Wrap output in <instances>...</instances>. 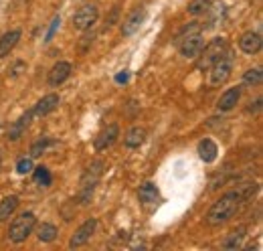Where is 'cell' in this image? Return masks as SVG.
Masks as SVG:
<instances>
[{"label": "cell", "instance_id": "cell-1", "mask_svg": "<svg viewBox=\"0 0 263 251\" xmlns=\"http://www.w3.org/2000/svg\"><path fill=\"white\" fill-rule=\"evenodd\" d=\"M245 196L241 194V190H233L223 194L206 213V221L209 225H223L229 219H233V215L239 211V207L243 205Z\"/></svg>", "mask_w": 263, "mask_h": 251}, {"label": "cell", "instance_id": "cell-2", "mask_svg": "<svg viewBox=\"0 0 263 251\" xmlns=\"http://www.w3.org/2000/svg\"><path fill=\"white\" fill-rule=\"evenodd\" d=\"M34 225H36L34 213H31V211L21 213L16 219L10 223V227H8V239H10L12 243H23V241H27V237L34 231Z\"/></svg>", "mask_w": 263, "mask_h": 251}, {"label": "cell", "instance_id": "cell-3", "mask_svg": "<svg viewBox=\"0 0 263 251\" xmlns=\"http://www.w3.org/2000/svg\"><path fill=\"white\" fill-rule=\"evenodd\" d=\"M231 71H233V57L231 53H223L217 61L209 67V87H221L229 81Z\"/></svg>", "mask_w": 263, "mask_h": 251}, {"label": "cell", "instance_id": "cell-4", "mask_svg": "<svg viewBox=\"0 0 263 251\" xmlns=\"http://www.w3.org/2000/svg\"><path fill=\"white\" fill-rule=\"evenodd\" d=\"M101 174H103V162H101V160H96V162L85 170V174H83V178H81V205H87V203L91 201L93 190L98 187Z\"/></svg>", "mask_w": 263, "mask_h": 251}, {"label": "cell", "instance_id": "cell-5", "mask_svg": "<svg viewBox=\"0 0 263 251\" xmlns=\"http://www.w3.org/2000/svg\"><path fill=\"white\" fill-rule=\"evenodd\" d=\"M99 8L96 2H85L75 14H73V29L79 32L89 31L96 23H98Z\"/></svg>", "mask_w": 263, "mask_h": 251}, {"label": "cell", "instance_id": "cell-6", "mask_svg": "<svg viewBox=\"0 0 263 251\" xmlns=\"http://www.w3.org/2000/svg\"><path fill=\"white\" fill-rule=\"evenodd\" d=\"M225 51H227V41H225L223 37L213 39V41H211L206 47H202V51L198 53V55H200V59H198V69H209Z\"/></svg>", "mask_w": 263, "mask_h": 251}, {"label": "cell", "instance_id": "cell-7", "mask_svg": "<svg viewBox=\"0 0 263 251\" xmlns=\"http://www.w3.org/2000/svg\"><path fill=\"white\" fill-rule=\"evenodd\" d=\"M178 51L184 59H197L198 53L202 51L204 47V39H202V32H193V34H186L184 39H180L178 43Z\"/></svg>", "mask_w": 263, "mask_h": 251}, {"label": "cell", "instance_id": "cell-8", "mask_svg": "<svg viewBox=\"0 0 263 251\" xmlns=\"http://www.w3.org/2000/svg\"><path fill=\"white\" fill-rule=\"evenodd\" d=\"M96 229H98V219H87L75 233H73V237L69 239V247L71 249H75V247H81V245H85L89 239H91V235L96 233Z\"/></svg>", "mask_w": 263, "mask_h": 251}, {"label": "cell", "instance_id": "cell-9", "mask_svg": "<svg viewBox=\"0 0 263 251\" xmlns=\"http://www.w3.org/2000/svg\"><path fill=\"white\" fill-rule=\"evenodd\" d=\"M118 136H120V126L118 124H109L105 126L101 132L98 134V138L93 140V146H96V150L98 152H103V150H107L109 146H114V142L118 140Z\"/></svg>", "mask_w": 263, "mask_h": 251}, {"label": "cell", "instance_id": "cell-10", "mask_svg": "<svg viewBox=\"0 0 263 251\" xmlns=\"http://www.w3.org/2000/svg\"><path fill=\"white\" fill-rule=\"evenodd\" d=\"M261 45H263V39L257 31L243 32L241 39H239V49H241L245 55H255V53H259V51H261Z\"/></svg>", "mask_w": 263, "mask_h": 251}, {"label": "cell", "instance_id": "cell-11", "mask_svg": "<svg viewBox=\"0 0 263 251\" xmlns=\"http://www.w3.org/2000/svg\"><path fill=\"white\" fill-rule=\"evenodd\" d=\"M144 21H146V8L140 6V8H136L134 12H130L128 19L124 21V25H122V34H124V37H132L134 32L144 25Z\"/></svg>", "mask_w": 263, "mask_h": 251}, {"label": "cell", "instance_id": "cell-12", "mask_svg": "<svg viewBox=\"0 0 263 251\" xmlns=\"http://www.w3.org/2000/svg\"><path fill=\"white\" fill-rule=\"evenodd\" d=\"M71 75V63L59 61L53 65V69L49 71V85L51 87H59L61 83H65Z\"/></svg>", "mask_w": 263, "mask_h": 251}, {"label": "cell", "instance_id": "cell-13", "mask_svg": "<svg viewBox=\"0 0 263 251\" xmlns=\"http://www.w3.org/2000/svg\"><path fill=\"white\" fill-rule=\"evenodd\" d=\"M59 101H61V99H59L57 94H47L43 99L36 101V105L33 107V116H47V114L55 112L57 105H59Z\"/></svg>", "mask_w": 263, "mask_h": 251}, {"label": "cell", "instance_id": "cell-14", "mask_svg": "<svg viewBox=\"0 0 263 251\" xmlns=\"http://www.w3.org/2000/svg\"><path fill=\"white\" fill-rule=\"evenodd\" d=\"M31 118H33V110L31 112H27V114H23L14 124L8 128V134H6V140L8 142H16L21 136H23V132L29 128V124H31Z\"/></svg>", "mask_w": 263, "mask_h": 251}, {"label": "cell", "instance_id": "cell-15", "mask_svg": "<svg viewBox=\"0 0 263 251\" xmlns=\"http://www.w3.org/2000/svg\"><path fill=\"white\" fill-rule=\"evenodd\" d=\"M239 99H241V87L239 85L229 87L225 94L221 95V99L217 101V107H219V112H231L239 103Z\"/></svg>", "mask_w": 263, "mask_h": 251}, {"label": "cell", "instance_id": "cell-16", "mask_svg": "<svg viewBox=\"0 0 263 251\" xmlns=\"http://www.w3.org/2000/svg\"><path fill=\"white\" fill-rule=\"evenodd\" d=\"M21 34H23V32L18 31V29H14V31L4 32V34L0 37V59H4L6 55H10V51L18 45Z\"/></svg>", "mask_w": 263, "mask_h": 251}, {"label": "cell", "instance_id": "cell-17", "mask_svg": "<svg viewBox=\"0 0 263 251\" xmlns=\"http://www.w3.org/2000/svg\"><path fill=\"white\" fill-rule=\"evenodd\" d=\"M198 156L202 162H206V164H211V162H215L217 160V154H219V146L211 140V138H204V140H200L198 142Z\"/></svg>", "mask_w": 263, "mask_h": 251}, {"label": "cell", "instance_id": "cell-18", "mask_svg": "<svg viewBox=\"0 0 263 251\" xmlns=\"http://www.w3.org/2000/svg\"><path fill=\"white\" fill-rule=\"evenodd\" d=\"M245 235H247V227H245V225L235 227L229 235L225 237V241H223V249H239V247L243 245Z\"/></svg>", "mask_w": 263, "mask_h": 251}, {"label": "cell", "instance_id": "cell-19", "mask_svg": "<svg viewBox=\"0 0 263 251\" xmlns=\"http://www.w3.org/2000/svg\"><path fill=\"white\" fill-rule=\"evenodd\" d=\"M158 188L156 185H152V183H146V185H142L140 190H138V199H140V203L144 205V207H152V205H156L158 203Z\"/></svg>", "mask_w": 263, "mask_h": 251}, {"label": "cell", "instance_id": "cell-20", "mask_svg": "<svg viewBox=\"0 0 263 251\" xmlns=\"http://www.w3.org/2000/svg\"><path fill=\"white\" fill-rule=\"evenodd\" d=\"M144 140H146V128L134 126L132 130H128V134L124 138V144H126V148L134 150V148H140L144 144Z\"/></svg>", "mask_w": 263, "mask_h": 251}, {"label": "cell", "instance_id": "cell-21", "mask_svg": "<svg viewBox=\"0 0 263 251\" xmlns=\"http://www.w3.org/2000/svg\"><path fill=\"white\" fill-rule=\"evenodd\" d=\"M16 207H18V196H16V194L4 196V199L0 201V223L10 219V215L16 211Z\"/></svg>", "mask_w": 263, "mask_h": 251}, {"label": "cell", "instance_id": "cell-22", "mask_svg": "<svg viewBox=\"0 0 263 251\" xmlns=\"http://www.w3.org/2000/svg\"><path fill=\"white\" fill-rule=\"evenodd\" d=\"M57 235H59V231H57V227L51 225V223H43V225L36 229V237H39V241H43V243L55 241Z\"/></svg>", "mask_w": 263, "mask_h": 251}, {"label": "cell", "instance_id": "cell-23", "mask_svg": "<svg viewBox=\"0 0 263 251\" xmlns=\"http://www.w3.org/2000/svg\"><path fill=\"white\" fill-rule=\"evenodd\" d=\"M213 2L215 0H191L189 6H186V12L191 16H200V14H204L213 8Z\"/></svg>", "mask_w": 263, "mask_h": 251}, {"label": "cell", "instance_id": "cell-24", "mask_svg": "<svg viewBox=\"0 0 263 251\" xmlns=\"http://www.w3.org/2000/svg\"><path fill=\"white\" fill-rule=\"evenodd\" d=\"M33 172H34V181H36L39 185L49 187V185L53 183L51 172H49V168H47V166H36V168H33Z\"/></svg>", "mask_w": 263, "mask_h": 251}, {"label": "cell", "instance_id": "cell-25", "mask_svg": "<svg viewBox=\"0 0 263 251\" xmlns=\"http://www.w3.org/2000/svg\"><path fill=\"white\" fill-rule=\"evenodd\" d=\"M51 144H53V140H51V138H39L33 146H31V158H39L41 154H45V152H47V148H49Z\"/></svg>", "mask_w": 263, "mask_h": 251}, {"label": "cell", "instance_id": "cell-26", "mask_svg": "<svg viewBox=\"0 0 263 251\" xmlns=\"http://www.w3.org/2000/svg\"><path fill=\"white\" fill-rule=\"evenodd\" d=\"M263 79V73L259 67H255V69H249V71H245L243 73V83L245 85H259Z\"/></svg>", "mask_w": 263, "mask_h": 251}, {"label": "cell", "instance_id": "cell-27", "mask_svg": "<svg viewBox=\"0 0 263 251\" xmlns=\"http://www.w3.org/2000/svg\"><path fill=\"white\" fill-rule=\"evenodd\" d=\"M16 172L18 174H29L33 172V158H21L16 162Z\"/></svg>", "mask_w": 263, "mask_h": 251}, {"label": "cell", "instance_id": "cell-28", "mask_svg": "<svg viewBox=\"0 0 263 251\" xmlns=\"http://www.w3.org/2000/svg\"><path fill=\"white\" fill-rule=\"evenodd\" d=\"M59 25H61V19H59V16H55V19H53V23H51V29H49L47 37H45V41H47V43L53 39V34H55V31L59 29Z\"/></svg>", "mask_w": 263, "mask_h": 251}, {"label": "cell", "instance_id": "cell-29", "mask_svg": "<svg viewBox=\"0 0 263 251\" xmlns=\"http://www.w3.org/2000/svg\"><path fill=\"white\" fill-rule=\"evenodd\" d=\"M25 67H27V65H25L23 61H16L14 63V67H10V69H8V75H10V77H18V75H21V71H23Z\"/></svg>", "mask_w": 263, "mask_h": 251}, {"label": "cell", "instance_id": "cell-30", "mask_svg": "<svg viewBox=\"0 0 263 251\" xmlns=\"http://www.w3.org/2000/svg\"><path fill=\"white\" fill-rule=\"evenodd\" d=\"M116 81H118V83H126V81H128V71H122V73L116 77Z\"/></svg>", "mask_w": 263, "mask_h": 251}, {"label": "cell", "instance_id": "cell-31", "mask_svg": "<svg viewBox=\"0 0 263 251\" xmlns=\"http://www.w3.org/2000/svg\"><path fill=\"white\" fill-rule=\"evenodd\" d=\"M0 170H2V150H0Z\"/></svg>", "mask_w": 263, "mask_h": 251}]
</instances>
